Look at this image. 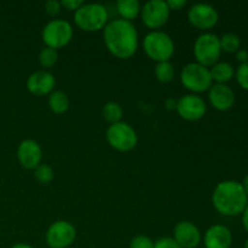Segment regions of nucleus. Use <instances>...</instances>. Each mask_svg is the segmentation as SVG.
<instances>
[{
  "label": "nucleus",
  "instance_id": "obj_1",
  "mask_svg": "<svg viewBox=\"0 0 248 248\" xmlns=\"http://www.w3.org/2000/svg\"><path fill=\"white\" fill-rule=\"evenodd\" d=\"M103 41L109 52L118 58L127 60L138 48V31L135 24L124 18L108 21L103 28Z\"/></svg>",
  "mask_w": 248,
  "mask_h": 248
},
{
  "label": "nucleus",
  "instance_id": "obj_2",
  "mask_svg": "<svg viewBox=\"0 0 248 248\" xmlns=\"http://www.w3.org/2000/svg\"><path fill=\"white\" fill-rule=\"evenodd\" d=\"M247 199L241 183L223 181L217 184L212 194V203L223 216L234 217L241 215L247 206Z\"/></svg>",
  "mask_w": 248,
  "mask_h": 248
},
{
  "label": "nucleus",
  "instance_id": "obj_3",
  "mask_svg": "<svg viewBox=\"0 0 248 248\" xmlns=\"http://www.w3.org/2000/svg\"><path fill=\"white\" fill-rule=\"evenodd\" d=\"M109 15L101 2H87L74 11V22L85 31H97L108 23Z\"/></svg>",
  "mask_w": 248,
  "mask_h": 248
},
{
  "label": "nucleus",
  "instance_id": "obj_4",
  "mask_svg": "<svg viewBox=\"0 0 248 248\" xmlns=\"http://www.w3.org/2000/svg\"><path fill=\"white\" fill-rule=\"evenodd\" d=\"M143 48L148 57L157 62H166L174 53V43L171 36L162 31H152L143 39Z\"/></svg>",
  "mask_w": 248,
  "mask_h": 248
},
{
  "label": "nucleus",
  "instance_id": "obj_5",
  "mask_svg": "<svg viewBox=\"0 0 248 248\" xmlns=\"http://www.w3.org/2000/svg\"><path fill=\"white\" fill-rule=\"evenodd\" d=\"M220 43L219 36L215 33L200 34L194 43V56H195L196 63L203 65V67H212L218 62L220 57Z\"/></svg>",
  "mask_w": 248,
  "mask_h": 248
},
{
  "label": "nucleus",
  "instance_id": "obj_6",
  "mask_svg": "<svg viewBox=\"0 0 248 248\" xmlns=\"http://www.w3.org/2000/svg\"><path fill=\"white\" fill-rule=\"evenodd\" d=\"M41 38L47 47L57 50L70 43L73 38V27L63 18L51 19L44 26Z\"/></svg>",
  "mask_w": 248,
  "mask_h": 248
},
{
  "label": "nucleus",
  "instance_id": "obj_7",
  "mask_svg": "<svg viewBox=\"0 0 248 248\" xmlns=\"http://www.w3.org/2000/svg\"><path fill=\"white\" fill-rule=\"evenodd\" d=\"M181 81L191 92H203L212 86V77L207 67L190 62L184 65L181 72Z\"/></svg>",
  "mask_w": 248,
  "mask_h": 248
},
{
  "label": "nucleus",
  "instance_id": "obj_8",
  "mask_svg": "<svg viewBox=\"0 0 248 248\" xmlns=\"http://www.w3.org/2000/svg\"><path fill=\"white\" fill-rule=\"evenodd\" d=\"M106 137L110 147L119 152H130L138 142V136L135 128L124 121L110 124L107 128Z\"/></svg>",
  "mask_w": 248,
  "mask_h": 248
},
{
  "label": "nucleus",
  "instance_id": "obj_9",
  "mask_svg": "<svg viewBox=\"0 0 248 248\" xmlns=\"http://www.w3.org/2000/svg\"><path fill=\"white\" fill-rule=\"evenodd\" d=\"M77 237L75 227L68 220H56L48 227L45 240L50 248H68Z\"/></svg>",
  "mask_w": 248,
  "mask_h": 248
},
{
  "label": "nucleus",
  "instance_id": "obj_10",
  "mask_svg": "<svg viewBox=\"0 0 248 248\" xmlns=\"http://www.w3.org/2000/svg\"><path fill=\"white\" fill-rule=\"evenodd\" d=\"M170 12L171 10L164 0H148L140 7V18L148 28L157 31L167 22Z\"/></svg>",
  "mask_w": 248,
  "mask_h": 248
},
{
  "label": "nucleus",
  "instance_id": "obj_11",
  "mask_svg": "<svg viewBox=\"0 0 248 248\" xmlns=\"http://www.w3.org/2000/svg\"><path fill=\"white\" fill-rule=\"evenodd\" d=\"M188 21L193 24L195 28L199 29H211L217 24L219 15L216 7L206 2H196L191 5L188 10Z\"/></svg>",
  "mask_w": 248,
  "mask_h": 248
},
{
  "label": "nucleus",
  "instance_id": "obj_12",
  "mask_svg": "<svg viewBox=\"0 0 248 248\" xmlns=\"http://www.w3.org/2000/svg\"><path fill=\"white\" fill-rule=\"evenodd\" d=\"M177 113L182 119L188 121L200 120L207 110L203 98L194 93H188L177 99Z\"/></svg>",
  "mask_w": 248,
  "mask_h": 248
},
{
  "label": "nucleus",
  "instance_id": "obj_13",
  "mask_svg": "<svg viewBox=\"0 0 248 248\" xmlns=\"http://www.w3.org/2000/svg\"><path fill=\"white\" fill-rule=\"evenodd\" d=\"M173 239L182 248H196L201 242V232L193 222L181 220L174 225Z\"/></svg>",
  "mask_w": 248,
  "mask_h": 248
},
{
  "label": "nucleus",
  "instance_id": "obj_14",
  "mask_svg": "<svg viewBox=\"0 0 248 248\" xmlns=\"http://www.w3.org/2000/svg\"><path fill=\"white\" fill-rule=\"evenodd\" d=\"M43 150L34 140H23L17 148V159L19 164L28 170H35L40 165Z\"/></svg>",
  "mask_w": 248,
  "mask_h": 248
},
{
  "label": "nucleus",
  "instance_id": "obj_15",
  "mask_svg": "<svg viewBox=\"0 0 248 248\" xmlns=\"http://www.w3.org/2000/svg\"><path fill=\"white\" fill-rule=\"evenodd\" d=\"M56 79L48 70H35L27 79V90L35 96H45L55 89Z\"/></svg>",
  "mask_w": 248,
  "mask_h": 248
},
{
  "label": "nucleus",
  "instance_id": "obj_16",
  "mask_svg": "<svg viewBox=\"0 0 248 248\" xmlns=\"http://www.w3.org/2000/svg\"><path fill=\"white\" fill-rule=\"evenodd\" d=\"M208 99L217 110H229L235 103V93L227 84H215L208 90Z\"/></svg>",
  "mask_w": 248,
  "mask_h": 248
},
{
  "label": "nucleus",
  "instance_id": "obj_17",
  "mask_svg": "<svg viewBox=\"0 0 248 248\" xmlns=\"http://www.w3.org/2000/svg\"><path fill=\"white\" fill-rule=\"evenodd\" d=\"M232 242V230L223 224H215L210 227L203 236V244L206 248H230Z\"/></svg>",
  "mask_w": 248,
  "mask_h": 248
},
{
  "label": "nucleus",
  "instance_id": "obj_18",
  "mask_svg": "<svg viewBox=\"0 0 248 248\" xmlns=\"http://www.w3.org/2000/svg\"><path fill=\"white\" fill-rule=\"evenodd\" d=\"M210 72L212 80L217 81V84H225V82L230 81L235 74L234 67L229 62H224V61L213 64Z\"/></svg>",
  "mask_w": 248,
  "mask_h": 248
},
{
  "label": "nucleus",
  "instance_id": "obj_19",
  "mask_svg": "<svg viewBox=\"0 0 248 248\" xmlns=\"http://www.w3.org/2000/svg\"><path fill=\"white\" fill-rule=\"evenodd\" d=\"M140 2L138 0H119L116 2V10L120 14L121 18L126 21H132L140 14Z\"/></svg>",
  "mask_w": 248,
  "mask_h": 248
},
{
  "label": "nucleus",
  "instance_id": "obj_20",
  "mask_svg": "<svg viewBox=\"0 0 248 248\" xmlns=\"http://www.w3.org/2000/svg\"><path fill=\"white\" fill-rule=\"evenodd\" d=\"M48 106L53 113H65L69 108V98L65 94V92L56 90V91L51 92L50 96H48Z\"/></svg>",
  "mask_w": 248,
  "mask_h": 248
},
{
  "label": "nucleus",
  "instance_id": "obj_21",
  "mask_svg": "<svg viewBox=\"0 0 248 248\" xmlns=\"http://www.w3.org/2000/svg\"><path fill=\"white\" fill-rule=\"evenodd\" d=\"M155 78L160 82H170L174 77V67L170 61L157 62L154 67Z\"/></svg>",
  "mask_w": 248,
  "mask_h": 248
},
{
  "label": "nucleus",
  "instance_id": "obj_22",
  "mask_svg": "<svg viewBox=\"0 0 248 248\" xmlns=\"http://www.w3.org/2000/svg\"><path fill=\"white\" fill-rule=\"evenodd\" d=\"M103 116L110 124H115L121 121L123 118V108L116 102H108L103 107Z\"/></svg>",
  "mask_w": 248,
  "mask_h": 248
},
{
  "label": "nucleus",
  "instance_id": "obj_23",
  "mask_svg": "<svg viewBox=\"0 0 248 248\" xmlns=\"http://www.w3.org/2000/svg\"><path fill=\"white\" fill-rule=\"evenodd\" d=\"M220 43V48L225 52H236L240 48V45H241V41H240V38L234 33H225L223 34L222 38H219Z\"/></svg>",
  "mask_w": 248,
  "mask_h": 248
},
{
  "label": "nucleus",
  "instance_id": "obj_24",
  "mask_svg": "<svg viewBox=\"0 0 248 248\" xmlns=\"http://www.w3.org/2000/svg\"><path fill=\"white\" fill-rule=\"evenodd\" d=\"M57 60L58 52L57 50H55V48L52 47L45 46V47L41 48V51L39 52V63L45 68H50L52 67V65H55Z\"/></svg>",
  "mask_w": 248,
  "mask_h": 248
},
{
  "label": "nucleus",
  "instance_id": "obj_25",
  "mask_svg": "<svg viewBox=\"0 0 248 248\" xmlns=\"http://www.w3.org/2000/svg\"><path fill=\"white\" fill-rule=\"evenodd\" d=\"M34 176H35V178L38 179V182H40V183L43 184H47L53 179V177H55V172H53V169L50 166V165L40 164L35 169Z\"/></svg>",
  "mask_w": 248,
  "mask_h": 248
},
{
  "label": "nucleus",
  "instance_id": "obj_26",
  "mask_svg": "<svg viewBox=\"0 0 248 248\" xmlns=\"http://www.w3.org/2000/svg\"><path fill=\"white\" fill-rule=\"evenodd\" d=\"M235 75H236L237 84H239L242 89L248 91V61L245 63H241V64L239 65Z\"/></svg>",
  "mask_w": 248,
  "mask_h": 248
},
{
  "label": "nucleus",
  "instance_id": "obj_27",
  "mask_svg": "<svg viewBox=\"0 0 248 248\" xmlns=\"http://www.w3.org/2000/svg\"><path fill=\"white\" fill-rule=\"evenodd\" d=\"M130 248H154V241L147 235H137L130 241Z\"/></svg>",
  "mask_w": 248,
  "mask_h": 248
},
{
  "label": "nucleus",
  "instance_id": "obj_28",
  "mask_svg": "<svg viewBox=\"0 0 248 248\" xmlns=\"http://www.w3.org/2000/svg\"><path fill=\"white\" fill-rule=\"evenodd\" d=\"M154 248H182L176 242L173 237H160L156 241H154Z\"/></svg>",
  "mask_w": 248,
  "mask_h": 248
},
{
  "label": "nucleus",
  "instance_id": "obj_29",
  "mask_svg": "<svg viewBox=\"0 0 248 248\" xmlns=\"http://www.w3.org/2000/svg\"><path fill=\"white\" fill-rule=\"evenodd\" d=\"M44 7L50 16H56V15L60 14L62 6H61V1H58V0H48L45 2Z\"/></svg>",
  "mask_w": 248,
  "mask_h": 248
},
{
  "label": "nucleus",
  "instance_id": "obj_30",
  "mask_svg": "<svg viewBox=\"0 0 248 248\" xmlns=\"http://www.w3.org/2000/svg\"><path fill=\"white\" fill-rule=\"evenodd\" d=\"M84 4L85 2L82 0H61V6L68 10H73V11H77Z\"/></svg>",
  "mask_w": 248,
  "mask_h": 248
},
{
  "label": "nucleus",
  "instance_id": "obj_31",
  "mask_svg": "<svg viewBox=\"0 0 248 248\" xmlns=\"http://www.w3.org/2000/svg\"><path fill=\"white\" fill-rule=\"evenodd\" d=\"M167 6L170 10L183 9L186 5V0H167Z\"/></svg>",
  "mask_w": 248,
  "mask_h": 248
},
{
  "label": "nucleus",
  "instance_id": "obj_32",
  "mask_svg": "<svg viewBox=\"0 0 248 248\" xmlns=\"http://www.w3.org/2000/svg\"><path fill=\"white\" fill-rule=\"evenodd\" d=\"M236 58L239 62L245 63L248 61V51L245 50V48H239L236 51Z\"/></svg>",
  "mask_w": 248,
  "mask_h": 248
},
{
  "label": "nucleus",
  "instance_id": "obj_33",
  "mask_svg": "<svg viewBox=\"0 0 248 248\" xmlns=\"http://www.w3.org/2000/svg\"><path fill=\"white\" fill-rule=\"evenodd\" d=\"M165 107H166L169 110H173V109L177 108V99L167 98L166 101H165Z\"/></svg>",
  "mask_w": 248,
  "mask_h": 248
},
{
  "label": "nucleus",
  "instance_id": "obj_34",
  "mask_svg": "<svg viewBox=\"0 0 248 248\" xmlns=\"http://www.w3.org/2000/svg\"><path fill=\"white\" fill-rule=\"evenodd\" d=\"M242 224H244L245 230L248 232V203L245 208V211L242 212Z\"/></svg>",
  "mask_w": 248,
  "mask_h": 248
},
{
  "label": "nucleus",
  "instance_id": "obj_35",
  "mask_svg": "<svg viewBox=\"0 0 248 248\" xmlns=\"http://www.w3.org/2000/svg\"><path fill=\"white\" fill-rule=\"evenodd\" d=\"M11 248H34V247L28 244H24V242H18V244H15Z\"/></svg>",
  "mask_w": 248,
  "mask_h": 248
},
{
  "label": "nucleus",
  "instance_id": "obj_36",
  "mask_svg": "<svg viewBox=\"0 0 248 248\" xmlns=\"http://www.w3.org/2000/svg\"><path fill=\"white\" fill-rule=\"evenodd\" d=\"M242 186H244V190L246 193V195L248 196V174L244 178V182H242Z\"/></svg>",
  "mask_w": 248,
  "mask_h": 248
},
{
  "label": "nucleus",
  "instance_id": "obj_37",
  "mask_svg": "<svg viewBox=\"0 0 248 248\" xmlns=\"http://www.w3.org/2000/svg\"><path fill=\"white\" fill-rule=\"evenodd\" d=\"M245 248H248V239L246 240V242H245Z\"/></svg>",
  "mask_w": 248,
  "mask_h": 248
},
{
  "label": "nucleus",
  "instance_id": "obj_38",
  "mask_svg": "<svg viewBox=\"0 0 248 248\" xmlns=\"http://www.w3.org/2000/svg\"><path fill=\"white\" fill-rule=\"evenodd\" d=\"M68 248H70V247H68Z\"/></svg>",
  "mask_w": 248,
  "mask_h": 248
}]
</instances>
